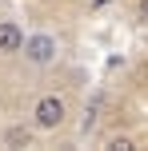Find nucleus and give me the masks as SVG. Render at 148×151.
<instances>
[{"instance_id": "nucleus-3", "label": "nucleus", "mask_w": 148, "mask_h": 151, "mask_svg": "<svg viewBox=\"0 0 148 151\" xmlns=\"http://www.w3.org/2000/svg\"><path fill=\"white\" fill-rule=\"evenodd\" d=\"M24 28L16 20H0V56H24Z\"/></svg>"}, {"instance_id": "nucleus-1", "label": "nucleus", "mask_w": 148, "mask_h": 151, "mask_svg": "<svg viewBox=\"0 0 148 151\" xmlns=\"http://www.w3.org/2000/svg\"><path fill=\"white\" fill-rule=\"evenodd\" d=\"M32 123H36L40 135H56V131L68 123V104H64V96L44 91V96L32 104Z\"/></svg>"}, {"instance_id": "nucleus-4", "label": "nucleus", "mask_w": 148, "mask_h": 151, "mask_svg": "<svg viewBox=\"0 0 148 151\" xmlns=\"http://www.w3.org/2000/svg\"><path fill=\"white\" fill-rule=\"evenodd\" d=\"M32 139H36V123H8L0 143L4 147H32Z\"/></svg>"}, {"instance_id": "nucleus-2", "label": "nucleus", "mask_w": 148, "mask_h": 151, "mask_svg": "<svg viewBox=\"0 0 148 151\" xmlns=\"http://www.w3.org/2000/svg\"><path fill=\"white\" fill-rule=\"evenodd\" d=\"M24 60L32 64V68H52L56 60H60V40L52 36V32H28V40H24Z\"/></svg>"}, {"instance_id": "nucleus-7", "label": "nucleus", "mask_w": 148, "mask_h": 151, "mask_svg": "<svg viewBox=\"0 0 148 151\" xmlns=\"http://www.w3.org/2000/svg\"><path fill=\"white\" fill-rule=\"evenodd\" d=\"M136 20L148 28V0H140V4H136Z\"/></svg>"}, {"instance_id": "nucleus-5", "label": "nucleus", "mask_w": 148, "mask_h": 151, "mask_svg": "<svg viewBox=\"0 0 148 151\" xmlns=\"http://www.w3.org/2000/svg\"><path fill=\"white\" fill-rule=\"evenodd\" d=\"M100 104H104V96H92V104L84 107V119H80V135H88V131L96 127V119H100Z\"/></svg>"}, {"instance_id": "nucleus-6", "label": "nucleus", "mask_w": 148, "mask_h": 151, "mask_svg": "<svg viewBox=\"0 0 148 151\" xmlns=\"http://www.w3.org/2000/svg\"><path fill=\"white\" fill-rule=\"evenodd\" d=\"M108 147H112V151H132L136 143H132L128 135H116V139H108Z\"/></svg>"}]
</instances>
